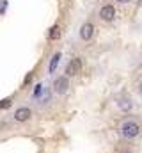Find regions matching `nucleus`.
Here are the masks:
<instances>
[{"instance_id": "f257e3e1", "label": "nucleus", "mask_w": 142, "mask_h": 153, "mask_svg": "<svg viewBox=\"0 0 142 153\" xmlns=\"http://www.w3.org/2000/svg\"><path fill=\"white\" fill-rule=\"evenodd\" d=\"M119 132H121V135L124 139L132 141V139H137L141 135V125L135 123V121H126V123L121 125V130Z\"/></svg>"}, {"instance_id": "f03ea898", "label": "nucleus", "mask_w": 142, "mask_h": 153, "mask_svg": "<svg viewBox=\"0 0 142 153\" xmlns=\"http://www.w3.org/2000/svg\"><path fill=\"white\" fill-rule=\"evenodd\" d=\"M68 87H70V80H68V76H57V78L53 80V93H57V94H64V93L68 91Z\"/></svg>"}, {"instance_id": "7ed1b4c3", "label": "nucleus", "mask_w": 142, "mask_h": 153, "mask_svg": "<svg viewBox=\"0 0 142 153\" xmlns=\"http://www.w3.org/2000/svg\"><path fill=\"white\" fill-rule=\"evenodd\" d=\"M80 71H82V61H80V57L71 59L70 62H68V66H66V76H75V75H78Z\"/></svg>"}, {"instance_id": "20e7f679", "label": "nucleus", "mask_w": 142, "mask_h": 153, "mask_svg": "<svg viewBox=\"0 0 142 153\" xmlns=\"http://www.w3.org/2000/svg\"><path fill=\"white\" fill-rule=\"evenodd\" d=\"M30 117H32V111L29 107H20L14 111V121H18V123H25Z\"/></svg>"}, {"instance_id": "39448f33", "label": "nucleus", "mask_w": 142, "mask_h": 153, "mask_svg": "<svg viewBox=\"0 0 142 153\" xmlns=\"http://www.w3.org/2000/svg\"><path fill=\"white\" fill-rule=\"evenodd\" d=\"M100 18H101L103 22H112V20L115 18V9H114V5H103V7L100 9Z\"/></svg>"}, {"instance_id": "423d86ee", "label": "nucleus", "mask_w": 142, "mask_h": 153, "mask_svg": "<svg viewBox=\"0 0 142 153\" xmlns=\"http://www.w3.org/2000/svg\"><path fill=\"white\" fill-rule=\"evenodd\" d=\"M92 34H94V25L92 23H84L82 27H80V38L84 39V41H89V39L92 38Z\"/></svg>"}, {"instance_id": "0eeeda50", "label": "nucleus", "mask_w": 142, "mask_h": 153, "mask_svg": "<svg viewBox=\"0 0 142 153\" xmlns=\"http://www.w3.org/2000/svg\"><path fill=\"white\" fill-rule=\"evenodd\" d=\"M117 107H119V111H123V112H130L132 109H133V102L128 98V96H121V98H117Z\"/></svg>"}, {"instance_id": "6e6552de", "label": "nucleus", "mask_w": 142, "mask_h": 153, "mask_svg": "<svg viewBox=\"0 0 142 153\" xmlns=\"http://www.w3.org/2000/svg\"><path fill=\"white\" fill-rule=\"evenodd\" d=\"M61 52H57V53H53V57H52V61H50V66H48V71L50 73H55L57 71V66H59V62H61Z\"/></svg>"}, {"instance_id": "1a4fd4ad", "label": "nucleus", "mask_w": 142, "mask_h": 153, "mask_svg": "<svg viewBox=\"0 0 142 153\" xmlns=\"http://www.w3.org/2000/svg\"><path fill=\"white\" fill-rule=\"evenodd\" d=\"M61 38V27L59 25H53L52 29H50V32H48V39H52V41H55V39Z\"/></svg>"}, {"instance_id": "9d476101", "label": "nucleus", "mask_w": 142, "mask_h": 153, "mask_svg": "<svg viewBox=\"0 0 142 153\" xmlns=\"http://www.w3.org/2000/svg\"><path fill=\"white\" fill-rule=\"evenodd\" d=\"M37 100H39V103H46V102H50V89L44 87L43 93H41V96H39Z\"/></svg>"}, {"instance_id": "9b49d317", "label": "nucleus", "mask_w": 142, "mask_h": 153, "mask_svg": "<svg viewBox=\"0 0 142 153\" xmlns=\"http://www.w3.org/2000/svg\"><path fill=\"white\" fill-rule=\"evenodd\" d=\"M43 89H44V85H43V84H37V85H36V89H34V98H39V96H41Z\"/></svg>"}, {"instance_id": "f8f14e48", "label": "nucleus", "mask_w": 142, "mask_h": 153, "mask_svg": "<svg viewBox=\"0 0 142 153\" xmlns=\"http://www.w3.org/2000/svg\"><path fill=\"white\" fill-rule=\"evenodd\" d=\"M7 9V0H0V14H4Z\"/></svg>"}, {"instance_id": "ddd939ff", "label": "nucleus", "mask_w": 142, "mask_h": 153, "mask_svg": "<svg viewBox=\"0 0 142 153\" xmlns=\"http://www.w3.org/2000/svg\"><path fill=\"white\" fill-rule=\"evenodd\" d=\"M11 105V98H5V100H2V103H0V109H5V107H9Z\"/></svg>"}, {"instance_id": "4468645a", "label": "nucleus", "mask_w": 142, "mask_h": 153, "mask_svg": "<svg viewBox=\"0 0 142 153\" xmlns=\"http://www.w3.org/2000/svg\"><path fill=\"white\" fill-rule=\"evenodd\" d=\"M30 80H32V73H29V75L25 76V80H23V87H25V85H27V84H29Z\"/></svg>"}, {"instance_id": "2eb2a0df", "label": "nucleus", "mask_w": 142, "mask_h": 153, "mask_svg": "<svg viewBox=\"0 0 142 153\" xmlns=\"http://www.w3.org/2000/svg\"><path fill=\"white\" fill-rule=\"evenodd\" d=\"M115 2H119V4H128L130 0H115Z\"/></svg>"}, {"instance_id": "dca6fc26", "label": "nucleus", "mask_w": 142, "mask_h": 153, "mask_svg": "<svg viewBox=\"0 0 142 153\" xmlns=\"http://www.w3.org/2000/svg\"><path fill=\"white\" fill-rule=\"evenodd\" d=\"M139 93H141V96H142V84L139 85Z\"/></svg>"}, {"instance_id": "f3484780", "label": "nucleus", "mask_w": 142, "mask_h": 153, "mask_svg": "<svg viewBox=\"0 0 142 153\" xmlns=\"http://www.w3.org/2000/svg\"><path fill=\"white\" fill-rule=\"evenodd\" d=\"M121 153H132V152L130 150H124V152H121Z\"/></svg>"}]
</instances>
